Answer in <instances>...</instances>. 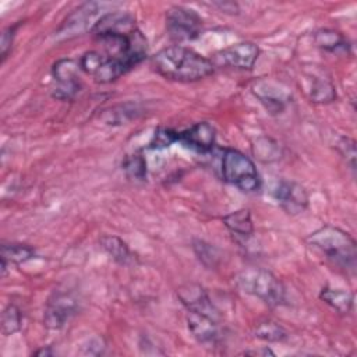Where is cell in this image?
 <instances>
[{"label":"cell","mask_w":357,"mask_h":357,"mask_svg":"<svg viewBox=\"0 0 357 357\" xmlns=\"http://www.w3.org/2000/svg\"><path fill=\"white\" fill-rule=\"evenodd\" d=\"M91 32L102 45V53L124 67L127 73L146 57V39L128 13L112 11L102 15L92 25Z\"/></svg>","instance_id":"cell-1"},{"label":"cell","mask_w":357,"mask_h":357,"mask_svg":"<svg viewBox=\"0 0 357 357\" xmlns=\"http://www.w3.org/2000/svg\"><path fill=\"white\" fill-rule=\"evenodd\" d=\"M151 67L160 77L176 82H197L215 71L211 59L181 45L160 49L151 57Z\"/></svg>","instance_id":"cell-2"},{"label":"cell","mask_w":357,"mask_h":357,"mask_svg":"<svg viewBox=\"0 0 357 357\" xmlns=\"http://www.w3.org/2000/svg\"><path fill=\"white\" fill-rule=\"evenodd\" d=\"M307 241L310 245L319 250L333 266L351 273L356 271V241L344 230L332 225H324L312 231L307 237Z\"/></svg>","instance_id":"cell-3"},{"label":"cell","mask_w":357,"mask_h":357,"mask_svg":"<svg viewBox=\"0 0 357 357\" xmlns=\"http://www.w3.org/2000/svg\"><path fill=\"white\" fill-rule=\"evenodd\" d=\"M220 170L223 180L243 192H255L261 187V177L254 162L237 149H223Z\"/></svg>","instance_id":"cell-4"},{"label":"cell","mask_w":357,"mask_h":357,"mask_svg":"<svg viewBox=\"0 0 357 357\" xmlns=\"http://www.w3.org/2000/svg\"><path fill=\"white\" fill-rule=\"evenodd\" d=\"M237 283L243 291L259 298L269 307H278L286 301V289L283 283L266 269H245L238 275Z\"/></svg>","instance_id":"cell-5"},{"label":"cell","mask_w":357,"mask_h":357,"mask_svg":"<svg viewBox=\"0 0 357 357\" xmlns=\"http://www.w3.org/2000/svg\"><path fill=\"white\" fill-rule=\"evenodd\" d=\"M202 18L199 14L184 6H173L166 11V31L174 42H190L199 36Z\"/></svg>","instance_id":"cell-6"},{"label":"cell","mask_w":357,"mask_h":357,"mask_svg":"<svg viewBox=\"0 0 357 357\" xmlns=\"http://www.w3.org/2000/svg\"><path fill=\"white\" fill-rule=\"evenodd\" d=\"M78 60L60 59L53 64L52 75L54 86L52 96L59 100H73L81 91Z\"/></svg>","instance_id":"cell-7"},{"label":"cell","mask_w":357,"mask_h":357,"mask_svg":"<svg viewBox=\"0 0 357 357\" xmlns=\"http://www.w3.org/2000/svg\"><path fill=\"white\" fill-rule=\"evenodd\" d=\"M77 311L78 301L71 293L54 291L46 303L43 325L49 329H61Z\"/></svg>","instance_id":"cell-8"},{"label":"cell","mask_w":357,"mask_h":357,"mask_svg":"<svg viewBox=\"0 0 357 357\" xmlns=\"http://www.w3.org/2000/svg\"><path fill=\"white\" fill-rule=\"evenodd\" d=\"M259 54V47L252 42H238L219 50L212 63L236 70H252Z\"/></svg>","instance_id":"cell-9"},{"label":"cell","mask_w":357,"mask_h":357,"mask_svg":"<svg viewBox=\"0 0 357 357\" xmlns=\"http://www.w3.org/2000/svg\"><path fill=\"white\" fill-rule=\"evenodd\" d=\"M255 98L264 105L269 114H280L290 102V93L286 88L272 79H258L251 86Z\"/></svg>","instance_id":"cell-10"},{"label":"cell","mask_w":357,"mask_h":357,"mask_svg":"<svg viewBox=\"0 0 357 357\" xmlns=\"http://www.w3.org/2000/svg\"><path fill=\"white\" fill-rule=\"evenodd\" d=\"M215 141L216 131L208 121H199L183 131H177V142L199 153H209L215 146Z\"/></svg>","instance_id":"cell-11"},{"label":"cell","mask_w":357,"mask_h":357,"mask_svg":"<svg viewBox=\"0 0 357 357\" xmlns=\"http://www.w3.org/2000/svg\"><path fill=\"white\" fill-rule=\"evenodd\" d=\"M272 195L278 201L280 208L291 215L303 212L308 205L307 190L296 181L280 180L275 185Z\"/></svg>","instance_id":"cell-12"},{"label":"cell","mask_w":357,"mask_h":357,"mask_svg":"<svg viewBox=\"0 0 357 357\" xmlns=\"http://www.w3.org/2000/svg\"><path fill=\"white\" fill-rule=\"evenodd\" d=\"M177 297L180 303L187 308V311L201 312L218 318V311L212 304L206 290L194 282L184 283L177 289Z\"/></svg>","instance_id":"cell-13"},{"label":"cell","mask_w":357,"mask_h":357,"mask_svg":"<svg viewBox=\"0 0 357 357\" xmlns=\"http://www.w3.org/2000/svg\"><path fill=\"white\" fill-rule=\"evenodd\" d=\"M185 321L190 333L198 343L205 346H212L218 343L220 337V331L216 318L201 312L187 311Z\"/></svg>","instance_id":"cell-14"},{"label":"cell","mask_w":357,"mask_h":357,"mask_svg":"<svg viewBox=\"0 0 357 357\" xmlns=\"http://www.w3.org/2000/svg\"><path fill=\"white\" fill-rule=\"evenodd\" d=\"M225 226L237 240H248L254 234V225L248 209H237L222 218Z\"/></svg>","instance_id":"cell-15"},{"label":"cell","mask_w":357,"mask_h":357,"mask_svg":"<svg viewBox=\"0 0 357 357\" xmlns=\"http://www.w3.org/2000/svg\"><path fill=\"white\" fill-rule=\"evenodd\" d=\"M100 247L109 254V257L117 262L119 265H131L135 262L134 254L130 251L128 245L117 236L113 234H105L99 240Z\"/></svg>","instance_id":"cell-16"},{"label":"cell","mask_w":357,"mask_h":357,"mask_svg":"<svg viewBox=\"0 0 357 357\" xmlns=\"http://www.w3.org/2000/svg\"><path fill=\"white\" fill-rule=\"evenodd\" d=\"M35 248L28 244L21 243H10L1 245V273L6 275L7 265L10 264H24L32 258H35Z\"/></svg>","instance_id":"cell-17"},{"label":"cell","mask_w":357,"mask_h":357,"mask_svg":"<svg viewBox=\"0 0 357 357\" xmlns=\"http://www.w3.org/2000/svg\"><path fill=\"white\" fill-rule=\"evenodd\" d=\"M319 298L340 314H349L351 311L354 301L353 293L343 289H333L328 286L319 291Z\"/></svg>","instance_id":"cell-18"},{"label":"cell","mask_w":357,"mask_h":357,"mask_svg":"<svg viewBox=\"0 0 357 357\" xmlns=\"http://www.w3.org/2000/svg\"><path fill=\"white\" fill-rule=\"evenodd\" d=\"M314 42L318 47H321L325 52L331 53H339V52H347L350 45L347 39L335 29H319L314 35Z\"/></svg>","instance_id":"cell-19"},{"label":"cell","mask_w":357,"mask_h":357,"mask_svg":"<svg viewBox=\"0 0 357 357\" xmlns=\"http://www.w3.org/2000/svg\"><path fill=\"white\" fill-rule=\"evenodd\" d=\"M310 98L317 103H329L335 100L336 91L329 78L325 77H314L310 84Z\"/></svg>","instance_id":"cell-20"},{"label":"cell","mask_w":357,"mask_h":357,"mask_svg":"<svg viewBox=\"0 0 357 357\" xmlns=\"http://www.w3.org/2000/svg\"><path fill=\"white\" fill-rule=\"evenodd\" d=\"M121 169L126 176L135 181H144L146 178V160L141 153H132L124 158Z\"/></svg>","instance_id":"cell-21"},{"label":"cell","mask_w":357,"mask_h":357,"mask_svg":"<svg viewBox=\"0 0 357 357\" xmlns=\"http://www.w3.org/2000/svg\"><path fill=\"white\" fill-rule=\"evenodd\" d=\"M254 336L265 342H283L286 340L287 333L279 324H276L275 321L266 319L257 324L254 329Z\"/></svg>","instance_id":"cell-22"},{"label":"cell","mask_w":357,"mask_h":357,"mask_svg":"<svg viewBox=\"0 0 357 357\" xmlns=\"http://www.w3.org/2000/svg\"><path fill=\"white\" fill-rule=\"evenodd\" d=\"M22 325V314L21 310L14 305V304H8L3 314H1V332L3 335L8 336L13 335L15 332H18L21 329Z\"/></svg>","instance_id":"cell-23"},{"label":"cell","mask_w":357,"mask_h":357,"mask_svg":"<svg viewBox=\"0 0 357 357\" xmlns=\"http://www.w3.org/2000/svg\"><path fill=\"white\" fill-rule=\"evenodd\" d=\"M192 248L198 259L206 266V268H215L218 265V261L220 258L219 250L202 240H194Z\"/></svg>","instance_id":"cell-24"},{"label":"cell","mask_w":357,"mask_h":357,"mask_svg":"<svg viewBox=\"0 0 357 357\" xmlns=\"http://www.w3.org/2000/svg\"><path fill=\"white\" fill-rule=\"evenodd\" d=\"M174 142H177V131L170 130V128H159L153 134V138L149 142V148L162 149V148L170 146Z\"/></svg>","instance_id":"cell-25"},{"label":"cell","mask_w":357,"mask_h":357,"mask_svg":"<svg viewBox=\"0 0 357 357\" xmlns=\"http://www.w3.org/2000/svg\"><path fill=\"white\" fill-rule=\"evenodd\" d=\"M336 148L339 153L346 159V162L350 165L351 170H356V142L354 139L349 137H340L336 142Z\"/></svg>","instance_id":"cell-26"},{"label":"cell","mask_w":357,"mask_h":357,"mask_svg":"<svg viewBox=\"0 0 357 357\" xmlns=\"http://www.w3.org/2000/svg\"><path fill=\"white\" fill-rule=\"evenodd\" d=\"M18 25H11V26H7L3 33H1V42H0V49H1V59L3 61L6 60L11 46H13V40H14V36H15V31H17Z\"/></svg>","instance_id":"cell-27"},{"label":"cell","mask_w":357,"mask_h":357,"mask_svg":"<svg viewBox=\"0 0 357 357\" xmlns=\"http://www.w3.org/2000/svg\"><path fill=\"white\" fill-rule=\"evenodd\" d=\"M212 6L219 7L222 11L225 13H230V14H237L238 13V6L233 1H219V3H212Z\"/></svg>","instance_id":"cell-28"},{"label":"cell","mask_w":357,"mask_h":357,"mask_svg":"<svg viewBox=\"0 0 357 357\" xmlns=\"http://www.w3.org/2000/svg\"><path fill=\"white\" fill-rule=\"evenodd\" d=\"M244 354H251V356H273L275 353L271 349L264 347V349H259V350H248Z\"/></svg>","instance_id":"cell-29"},{"label":"cell","mask_w":357,"mask_h":357,"mask_svg":"<svg viewBox=\"0 0 357 357\" xmlns=\"http://www.w3.org/2000/svg\"><path fill=\"white\" fill-rule=\"evenodd\" d=\"M52 354H53V351L50 350V346H47L46 349L42 347L38 351H35V356H52Z\"/></svg>","instance_id":"cell-30"}]
</instances>
